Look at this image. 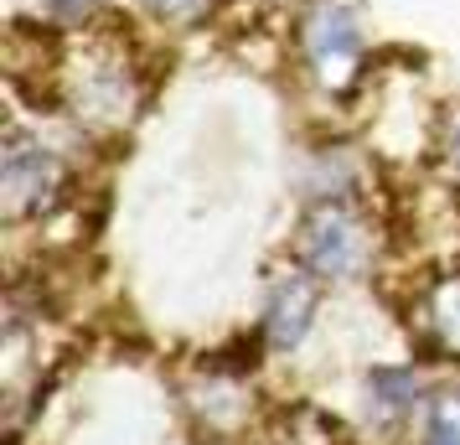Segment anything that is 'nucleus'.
Masks as SVG:
<instances>
[{
    "label": "nucleus",
    "instance_id": "f257e3e1",
    "mask_svg": "<svg viewBox=\"0 0 460 445\" xmlns=\"http://www.w3.org/2000/svg\"><path fill=\"white\" fill-rule=\"evenodd\" d=\"M47 109L84 146H114L140 125L150 104L146 26L99 22L84 31H52L47 42Z\"/></svg>",
    "mask_w": 460,
    "mask_h": 445
},
{
    "label": "nucleus",
    "instance_id": "1a4fd4ad",
    "mask_svg": "<svg viewBox=\"0 0 460 445\" xmlns=\"http://www.w3.org/2000/svg\"><path fill=\"white\" fill-rule=\"evenodd\" d=\"M367 404H373V414H383V420L414 414L419 404H424L419 368L414 362H377L373 373H367Z\"/></svg>",
    "mask_w": 460,
    "mask_h": 445
},
{
    "label": "nucleus",
    "instance_id": "9b49d317",
    "mask_svg": "<svg viewBox=\"0 0 460 445\" xmlns=\"http://www.w3.org/2000/svg\"><path fill=\"white\" fill-rule=\"evenodd\" d=\"M429 161L450 187H460V99L439 104L435 120H429Z\"/></svg>",
    "mask_w": 460,
    "mask_h": 445
},
{
    "label": "nucleus",
    "instance_id": "423d86ee",
    "mask_svg": "<svg viewBox=\"0 0 460 445\" xmlns=\"http://www.w3.org/2000/svg\"><path fill=\"white\" fill-rule=\"evenodd\" d=\"M377 176V156L352 135H326L300 161V202H357Z\"/></svg>",
    "mask_w": 460,
    "mask_h": 445
},
{
    "label": "nucleus",
    "instance_id": "f03ea898",
    "mask_svg": "<svg viewBox=\"0 0 460 445\" xmlns=\"http://www.w3.org/2000/svg\"><path fill=\"white\" fill-rule=\"evenodd\" d=\"M290 63L326 104H347L373 84L377 47L362 0H300L290 11Z\"/></svg>",
    "mask_w": 460,
    "mask_h": 445
},
{
    "label": "nucleus",
    "instance_id": "7ed1b4c3",
    "mask_svg": "<svg viewBox=\"0 0 460 445\" xmlns=\"http://www.w3.org/2000/svg\"><path fill=\"white\" fill-rule=\"evenodd\" d=\"M73 140H78L73 129L52 135L37 120L11 114V125L0 135V212H5L11 228L42 223V218H52L73 197V182H78Z\"/></svg>",
    "mask_w": 460,
    "mask_h": 445
},
{
    "label": "nucleus",
    "instance_id": "6e6552de",
    "mask_svg": "<svg viewBox=\"0 0 460 445\" xmlns=\"http://www.w3.org/2000/svg\"><path fill=\"white\" fill-rule=\"evenodd\" d=\"M228 0H125L135 22L155 31V37H187V31H208L223 16Z\"/></svg>",
    "mask_w": 460,
    "mask_h": 445
},
{
    "label": "nucleus",
    "instance_id": "9d476101",
    "mask_svg": "<svg viewBox=\"0 0 460 445\" xmlns=\"http://www.w3.org/2000/svg\"><path fill=\"white\" fill-rule=\"evenodd\" d=\"M31 16L47 31H84L114 16V0H31Z\"/></svg>",
    "mask_w": 460,
    "mask_h": 445
},
{
    "label": "nucleus",
    "instance_id": "20e7f679",
    "mask_svg": "<svg viewBox=\"0 0 460 445\" xmlns=\"http://www.w3.org/2000/svg\"><path fill=\"white\" fill-rule=\"evenodd\" d=\"M290 259H300L326 285H362L383 264V218L357 202H305L290 234Z\"/></svg>",
    "mask_w": 460,
    "mask_h": 445
},
{
    "label": "nucleus",
    "instance_id": "39448f33",
    "mask_svg": "<svg viewBox=\"0 0 460 445\" xmlns=\"http://www.w3.org/2000/svg\"><path fill=\"white\" fill-rule=\"evenodd\" d=\"M326 280H315L300 259H290L285 270H274L270 290H264V316H259V337L274 358H285L295 347H305V337L321 321V306H326Z\"/></svg>",
    "mask_w": 460,
    "mask_h": 445
},
{
    "label": "nucleus",
    "instance_id": "0eeeda50",
    "mask_svg": "<svg viewBox=\"0 0 460 445\" xmlns=\"http://www.w3.org/2000/svg\"><path fill=\"white\" fill-rule=\"evenodd\" d=\"M414 306H419V326H424L429 347L445 352L450 362H460V270L424 280Z\"/></svg>",
    "mask_w": 460,
    "mask_h": 445
},
{
    "label": "nucleus",
    "instance_id": "f8f14e48",
    "mask_svg": "<svg viewBox=\"0 0 460 445\" xmlns=\"http://www.w3.org/2000/svg\"><path fill=\"white\" fill-rule=\"evenodd\" d=\"M424 441L429 445H460V383L439 388L424 399Z\"/></svg>",
    "mask_w": 460,
    "mask_h": 445
},
{
    "label": "nucleus",
    "instance_id": "ddd939ff",
    "mask_svg": "<svg viewBox=\"0 0 460 445\" xmlns=\"http://www.w3.org/2000/svg\"><path fill=\"white\" fill-rule=\"evenodd\" d=\"M259 5H270V11H295L300 0H259Z\"/></svg>",
    "mask_w": 460,
    "mask_h": 445
}]
</instances>
